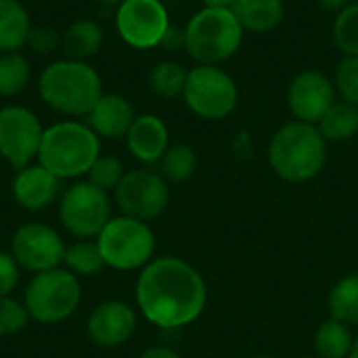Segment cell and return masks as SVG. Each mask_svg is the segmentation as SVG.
<instances>
[{"label":"cell","mask_w":358,"mask_h":358,"mask_svg":"<svg viewBox=\"0 0 358 358\" xmlns=\"http://www.w3.org/2000/svg\"><path fill=\"white\" fill-rule=\"evenodd\" d=\"M29 321V313L23 302L13 300L10 296L0 298V336L19 334Z\"/></svg>","instance_id":"32"},{"label":"cell","mask_w":358,"mask_h":358,"mask_svg":"<svg viewBox=\"0 0 358 358\" xmlns=\"http://www.w3.org/2000/svg\"><path fill=\"white\" fill-rule=\"evenodd\" d=\"M141 358H182L174 348H170V346H151V348H147Z\"/></svg>","instance_id":"36"},{"label":"cell","mask_w":358,"mask_h":358,"mask_svg":"<svg viewBox=\"0 0 358 358\" xmlns=\"http://www.w3.org/2000/svg\"><path fill=\"white\" fill-rule=\"evenodd\" d=\"M243 31L231 8L203 6L185 27V48L199 65H218L239 50Z\"/></svg>","instance_id":"5"},{"label":"cell","mask_w":358,"mask_h":358,"mask_svg":"<svg viewBox=\"0 0 358 358\" xmlns=\"http://www.w3.org/2000/svg\"><path fill=\"white\" fill-rule=\"evenodd\" d=\"M331 34L334 44L344 52V57H358V0L336 15Z\"/></svg>","instance_id":"29"},{"label":"cell","mask_w":358,"mask_h":358,"mask_svg":"<svg viewBox=\"0 0 358 358\" xmlns=\"http://www.w3.org/2000/svg\"><path fill=\"white\" fill-rule=\"evenodd\" d=\"M189 71L176 61H162L149 73V86L164 99H174L185 92Z\"/></svg>","instance_id":"26"},{"label":"cell","mask_w":358,"mask_h":358,"mask_svg":"<svg viewBox=\"0 0 358 358\" xmlns=\"http://www.w3.org/2000/svg\"><path fill=\"white\" fill-rule=\"evenodd\" d=\"M159 168H162V176L166 182L178 185L193 176L197 168V155L189 145L176 143L166 149L164 157L159 159Z\"/></svg>","instance_id":"25"},{"label":"cell","mask_w":358,"mask_h":358,"mask_svg":"<svg viewBox=\"0 0 358 358\" xmlns=\"http://www.w3.org/2000/svg\"><path fill=\"white\" fill-rule=\"evenodd\" d=\"M101 44H103V31L90 19L73 21L61 36V48L67 55V59L73 61H84L92 57L94 52H99Z\"/></svg>","instance_id":"21"},{"label":"cell","mask_w":358,"mask_h":358,"mask_svg":"<svg viewBox=\"0 0 358 358\" xmlns=\"http://www.w3.org/2000/svg\"><path fill=\"white\" fill-rule=\"evenodd\" d=\"M136 304L155 327L180 329L206 310L208 285L199 271L182 258H153L138 275Z\"/></svg>","instance_id":"1"},{"label":"cell","mask_w":358,"mask_h":358,"mask_svg":"<svg viewBox=\"0 0 358 358\" xmlns=\"http://www.w3.org/2000/svg\"><path fill=\"white\" fill-rule=\"evenodd\" d=\"M334 84L344 101L358 107V57H344L338 63Z\"/></svg>","instance_id":"31"},{"label":"cell","mask_w":358,"mask_h":358,"mask_svg":"<svg viewBox=\"0 0 358 358\" xmlns=\"http://www.w3.org/2000/svg\"><path fill=\"white\" fill-rule=\"evenodd\" d=\"M126 143L130 153L143 162V164H155L164 157L166 149L170 147V134L166 124L151 113L138 115L134 117L128 134H126Z\"/></svg>","instance_id":"17"},{"label":"cell","mask_w":358,"mask_h":358,"mask_svg":"<svg viewBox=\"0 0 358 358\" xmlns=\"http://www.w3.org/2000/svg\"><path fill=\"white\" fill-rule=\"evenodd\" d=\"M355 338L350 327L338 319H327L315 334V350L319 358H348Z\"/></svg>","instance_id":"23"},{"label":"cell","mask_w":358,"mask_h":358,"mask_svg":"<svg viewBox=\"0 0 358 358\" xmlns=\"http://www.w3.org/2000/svg\"><path fill=\"white\" fill-rule=\"evenodd\" d=\"M10 254L19 266L38 275L59 268L65 260V243L55 229L40 222H27L17 229L10 243Z\"/></svg>","instance_id":"13"},{"label":"cell","mask_w":358,"mask_h":358,"mask_svg":"<svg viewBox=\"0 0 358 358\" xmlns=\"http://www.w3.org/2000/svg\"><path fill=\"white\" fill-rule=\"evenodd\" d=\"M159 46H164L166 50H178V48H185V29H180L178 25H172L166 29Z\"/></svg>","instance_id":"35"},{"label":"cell","mask_w":358,"mask_h":358,"mask_svg":"<svg viewBox=\"0 0 358 358\" xmlns=\"http://www.w3.org/2000/svg\"><path fill=\"white\" fill-rule=\"evenodd\" d=\"M19 281V264L13 254L0 252V298L8 296Z\"/></svg>","instance_id":"33"},{"label":"cell","mask_w":358,"mask_h":358,"mask_svg":"<svg viewBox=\"0 0 358 358\" xmlns=\"http://www.w3.org/2000/svg\"><path fill=\"white\" fill-rule=\"evenodd\" d=\"M319 132L323 134L325 141H348L358 134V107L348 103V101H336L327 113L321 117V122L317 124Z\"/></svg>","instance_id":"22"},{"label":"cell","mask_w":358,"mask_h":358,"mask_svg":"<svg viewBox=\"0 0 358 358\" xmlns=\"http://www.w3.org/2000/svg\"><path fill=\"white\" fill-rule=\"evenodd\" d=\"M99 2H103V4H111V6H120L124 0H99Z\"/></svg>","instance_id":"40"},{"label":"cell","mask_w":358,"mask_h":358,"mask_svg":"<svg viewBox=\"0 0 358 358\" xmlns=\"http://www.w3.org/2000/svg\"><path fill=\"white\" fill-rule=\"evenodd\" d=\"M317 4L323 8V10H329V13H340L342 8H346L350 4V0H317Z\"/></svg>","instance_id":"37"},{"label":"cell","mask_w":358,"mask_h":358,"mask_svg":"<svg viewBox=\"0 0 358 358\" xmlns=\"http://www.w3.org/2000/svg\"><path fill=\"white\" fill-rule=\"evenodd\" d=\"M82 300L78 275L65 268H52L34 275L25 287L23 304L29 317L44 325H55L69 319Z\"/></svg>","instance_id":"6"},{"label":"cell","mask_w":358,"mask_h":358,"mask_svg":"<svg viewBox=\"0 0 358 358\" xmlns=\"http://www.w3.org/2000/svg\"><path fill=\"white\" fill-rule=\"evenodd\" d=\"M231 10L243 29L264 34L283 21L285 4L283 0H237Z\"/></svg>","instance_id":"19"},{"label":"cell","mask_w":358,"mask_h":358,"mask_svg":"<svg viewBox=\"0 0 358 358\" xmlns=\"http://www.w3.org/2000/svg\"><path fill=\"white\" fill-rule=\"evenodd\" d=\"M170 201L168 182L149 170L126 172L115 189V203L124 216L149 222L164 214Z\"/></svg>","instance_id":"10"},{"label":"cell","mask_w":358,"mask_h":358,"mask_svg":"<svg viewBox=\"0 0 358 358\" xmlns=\"http://www.w3.org/2000/svg\"><path fill=\"white\" fill-rule=\"evenodd\" d=\"M61 224L78 239H92L111 220L109 197L92 182L71 185L59 203Z\"/></svg>","instance_id":"9"},{"label":"cell","mask_w":358,"mask_h":358,"mask_svg":"<svg viewBox=\"0 0 358 358\" xmlns=\"http://www.w3.org/2000/svg\"><path fill=\"white\" fill-rule=\"evenodd\" d=\"M105 266L115 271L145 268L153 260L155 235L143 220L130 216L111 218L96 237Z\"/></svg>","instance_id":"7"},{"label":"cell","mask_w":358,"mask_h":358,"mask_svg":"<svg viewBox=\"0 0 358 358\" xmlns=\"http://www.w3.org/2000/svg\"><path fill=\"white\" fill-rule=\"evenodd\" d=\"M63 262L67 264V271H71L73 275H96L105 266L99 243L90 239H80L67 245Z\"/></svg>","instance_id":"27"},{"label":"cell","mask_w":358,"mask_h":358,"mask_svg":"<svg viewBox=\"0 0 358 358\" xmlns=\"http://www.w3.org/2000/svg\"><path fill=\"white\" fill-rule=\"evenodd\" d=\"M182 99L195 115L216 122L235 111L239 90L235 80L218 65H197L187 76Z\"/></svg>","instance_id":"8"},{"label":"cell","mask_w":358,"mask_h":358,"mask_svg":"<svg viewBox=\"0 0 358 358\" xmlns=\"http://www.w3.org/2000/svg\"><path fill=\"white\" fill-rule=\"evenodd\" d=\"M237 0H203L206 6L210 8H233Z\"/></svg>","instance_id":"38"},{"label":"cell","mask_w":358,"mask_h":358,"mask_svg":"<svg viewBox=\"0 0 358 358\" xmlns=\"http://www.w3.org/2000/svg\"><path fill=\"white\" fill-rule=\"evenodd\" d=\"M348 358H358V338H355V344H352V350H350Z\"/></svg>","instance_id":"39"},{"label":"cell","mask_w":358,"mask_h":358,"mask_svg":"<svg viewBox=\"0 0 358 358\" xmlns=\"http://www.w3.org/2000/svg\"><path fill=\"white\" fill-rule=\"evenodd\" d=\"M99 134L80 122H59L44 130L38 162L59 178L88 174L99 159Z\"/></svg>","instance_id":"4"},{"label":"cell","mask_w":358,"mask_h":358,"mask_svg":"<svg viewBox=\"0 0 358 358\" xmlns=\"http://www.w3.org/2000/svg\"><path fill=\"white\" fill-rule=\"evenodd\" d=\"M44 128L40 120L25 107L8 105L0 109V155L21 170L38 157Z\"/></svg>","instance_id":"11"},{"label":"cell","mask_w":358,"mask_h":358,"mask_svg":"<svg viewBox=\"0 0 358 358\" xmlns=\"http://www.w3.org/2000/svg\"><path fill=\"white\" fill-rule=\"evenodd\" d=\"M266 155L281 180L300 185L313 180L325 168L327 141L315 124L294 120L271 136Z\"/></svg>","instance_id":"2"},{"label":"cell","mask_w":358,"mask_h":358,"mask_svg":"<svg viewBox=\"0 0 358 358\" xmlns=\"http://www.w3.org/2000/svg\"><path fill=\"white\" fill-rule=\"evenodd\" d=\"M59 176H55L44 166H25L17 172L13 180V195L17 203L25 210L38 212L52 203L59 193Z\"/></svg>","instance_id":"16"},{"label":"cell","mask_w":358,"mask_h":358,"mask_svg":"<svg viewBox=\"0 0 358 358\" xmlns=\"http://www.w3.org/2000/svg\"><path fill=\"white\" fill-rule=\"evenodd\" d=\"M31 23L19 0H0V52H19L29 40Z\"/></svg>","instance_id":"20"},{"label":"cell","mask_w":358,"mask_h":358,"mask_svg":"<svg viewBox=\"0 0 358 358\" xmlns=\"http://www.w3.org/2000/svg\"><path fill=\"white\" fill-rule=\"evenodd\" d=\"M27 44H29L36 52H52V50L61 44V38H59V34H57L55 29H50V27H31Z\"/></svg>","instance_id":"34"},{"label":"cell","mask_w":358,"mask_h":358,"mask_svg":"<svg viewBox=\"0 0 358 358\" xmlns=\"http://www.w3.org/2000/svg\"><path fill=\"white\" fill-rule=\"evenodd\" d=\"M124 166L117 157L113 155H105L92 164V168L88 170V182H92L94 187H99L101 191H115L117 185L122 182L124 178Z\"/></svg>","instance_id":"30"},{"label":"cell","mask_w":358,"mask_h":358,"mask_svg":"<svg viewBox=\"0 0 358 358\" xmlns=\"http://www.w3.org/2000/svg\"><path fill=\"white\" fill-rule=\"evenodd\" d=\"M115 27L126 44L143 50L159 46L170 19L159 0H124L115 13Z\"/></svg>","instance_id":"12"},{"label":"cell","mask_w":358,"mask_h":358,"mask_svg":"<svg viewBox=\"0 0 358 358\" xmlns=\"http://www.w3.org/2000/svg\"><path fill=\"white\" fill-rule=\"evenodd\" d=\"M331 319L346 325H358V273L342 277L327 296Z\"/></svg>","instance_id":"24"},{"label":"cell","mask_w":358,"mask_h":358,"mask_svg":"<svg viewBox=\"0 0 358 358\" xmlns=\"http://www.w3.org/2000/svg\"><path fill=\"white\" fill-rule=\"evenodd\" d=\"M88 338L101 348H117L126 344L136 331V313L122 300L99 304L86 323Z\"/></svg>","instance_id":"15"},{"label":"cell","mask_w":358,"mask_h":358,"mask_svg":"<svg viewBox=\"0 0 358 358\" xmlns=\"http://www.w3.org/2000/svg\"><path fill=\"white\" fill-rule=\"evenodd\" d=\"M90 128L105 138H122L128 134L132 122H134V111L132 105L120 96V94H103L99 103L92 107L88 113Z\"/></svg>","instance_id":"18"},{"label":"cell","mask_w":358,"mask_h":358,"mask_svg":"<svg viewBox=\"0 0 358 358\" xmlns=\"http://www.w3.org/2000/svg\"><path fill=\"white\" fill-rule=\"evenodd\" d=\"M29 82V65L21 52H0V96L19 94Z\"/></svg>","instance_id":"28"},{"label":"cell","mask_w":358,"mask_h":358,"mask_svg":"<svg viewBox=\"0 0 358 358\" xmlns=\"http://www.w3.org/2000/svg\"><path fill=\"white\" fill-rule=\"evenodd\" d=\"M336 103V84L321 71H300L287 88V107L298 122L319 124Z\"/></svg>","instance_id":"14"},{"label":"cell","mask_w":358,"mask_h":358,"mask_svg":"<svg viewBox=\"0 0 358 358\" xmlns=\"http://www.w3.org/2000/svg\"><path fill=\"white\" fill-rule=\"evenodd\" d=\"M42 101L67 115H88L103 96L99 73L84 61L63 59L50 63L38 80Z\"/></svg>","instance_id":"3"},{"label":"cell","mask_w":358,"mask_h":358,"mask_svg":"<svg viewBox=\"0 0 358 358\" xmlns=\"http://www.w3.org/2000/svg\"><path fill=\"white\" fill-rule=\"evenodd\" d=\"M252 358H273V357H268V355H260V357H252Z\"/></svg>","instance_id":"41"}]
</instances>
